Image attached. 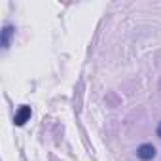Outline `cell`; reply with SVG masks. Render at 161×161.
Masks as SVG:
<instances>
[{
	"mask_svg": "<svg viewBox=\"0 0 161 161\" xmlns=\"http://www.w3.org/2000/svg\"><path fill=\"white\" fill-rule=\"evenodd\" d=\"M31 116H32V110H31V106H27V104H23V106H19V110L15 112V116H14V121H15V125L17 127H23L29 119H31Z\"/></svg>",
	"mask_w": 161,
	"mask_h": 161,
	"instance_id": "cell-2",
	"label": "cell"
},
{
	"mask_svg": "<svg viewBox=\"0 0 161 161\" xmlns=\"http://www.w3.org/2000/svg\"><path fill=\"white\" fill-rule=\"evenodd\" d=\"M155 155H157V150L150 142H144V144H140L136 148V157L140 161H152V159H155Z\"/></svg>",
	"mask_w": 161,
	"mask_h": 161,
	"instance_id": "cell-1",
	"label": "cell"
},
{
	"mask_svg": "<svg viewBox=\"0 0 161 161\" xmlns=\"http://www.w3.org/2000/svg\"><path fill=\"white\" fill-rule=\"evenodd\" d=\"M14 34H15V27L14 25H4V29H2V47L4 49L10 47V42H12Z\"/></svg>",
	"mask_w": 161,
	"mask_h": 161,
	"instance_id": "cell-3",
	"label": "cell"
},
{
	"mask_svg": "<svg viewBox=\"0 0 161 161\" xmlns=\"http://www.w3.org/2000/svg\"><path fill=\"white\" fill-rule=\"evenodd\" d=\"M155 135H157V138H161V119H159V123H157V129H155Z\"/></svg>",
	"mask_w": 161,
	"mask_h": 161,
	"instance_id": "cell-4",
	"label": "cell"
}]
</instances>
